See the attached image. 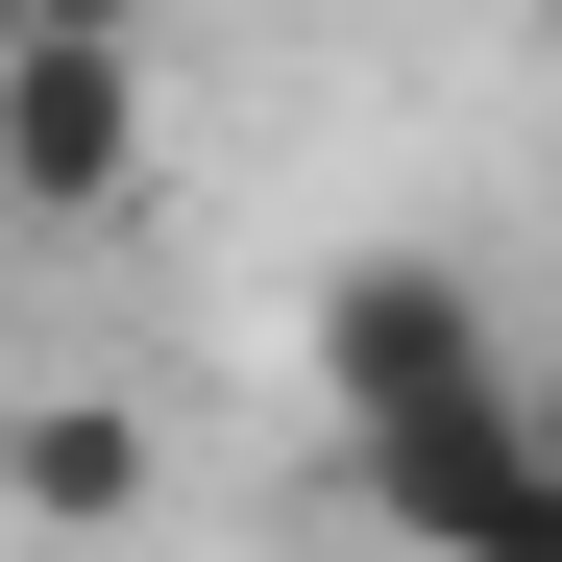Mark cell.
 Here are the masks:
<instances>
[{
	"label": "cell",
	"mask_w": 562,
	"mask_h": 562,
	"mask_svg": "<svg viewBox=\"0 0 562 562\" xmlns=\"http://www.w3.org/2000/svg\"><path fill=\"white\" fill-rule=\"evenodd\" d=\"M464 342H514V318L464 294L440 245H342V269H318V416H367V392H416V367H464Z\"/></svg>",
	"instance_id": "3957f363"
},
{
	"label": "cell",
	"mask_w": 562,
	"mask_h": 562,
	"mask_svg": "<svg viewBox=\"0 0 562 562\" xmlns=\"http://www.w3.org/2000/svg\"><path fill=\"white\" fill-rule=\"evenodd\" d=\"M0 490H25V514H74V538H99V514L147 490V416H123V392H74V416H25V440H0Z\"/></svg>",
	"instance_id": "277c9868"
},
{
	"label": "cell",
	"mask_w": 562,
	"mask_h": 562,
	"mask_svg": "<svg viewBox=\"0 0 562 562\" xmlns=\"http://www.w3.org/2000/svg\"><path fill=\"white\" fill-rule=\"evenodd\" d=\"M25 25H74V49H147V0H25Z\"/></svg>",
	"instance_id": "5b68a950"
},
{
	"label": "cell",
	"mask_w": 562,
	"mask_h": 562,
	"mask_svg": "<svg viewBox=\"0 0 562 562\" xmlns=\"http://www.w3.org/2000/svg\"><path fill=\"white\" fill-rule=\"evenodd\" d=\"M0 49H25V0H0Z\"/></svg>",
	"instance_id": "8992f818"
},
{
	"label": "cell",
	"mask_w": 562,
	"mask_h": 562,
	"mask_svg": "<svg viewBox=\"0 0 562 562\" xmlns=\"http://www.w3.org/2000/svg\"><path fill=\"white\" fill-rule=\"evenodd\" d=\"M123 171H147V49L25 25L0 49V221H123Z\"/></svg>",
	"instance_id": "7a4b0ae2"
},
{
	"label": "cell",
	"mask_w": 562,
	"mask_h": 562,
	"mask_svg": "<svg viewBox=\"0 0 562 562\" xmlns=\"http://www.w3.org/2000/svg\"><path fill=\"white\" fill-rule=\"evenodd\" d=\"M342 514L392 538V562H562V392H538L514 342L367 392L342 416Z\"/></svg>",
	"instance_id": "6da1fadb"
}]
</instances>
